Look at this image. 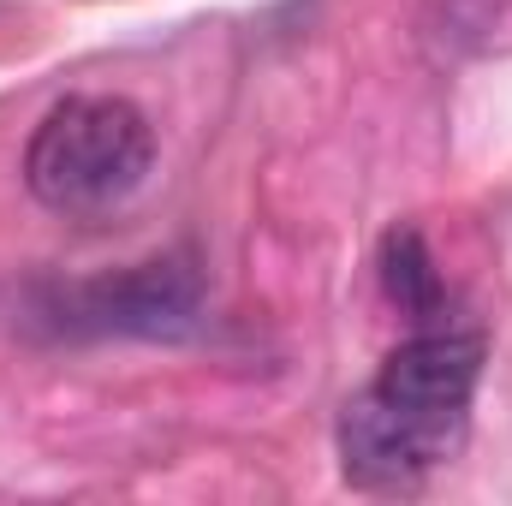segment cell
I'll return each instance as SVG.
<instances>
[{
  "label": "cell",
  "mask_w": 512,
  "mask_h": 506,
  "mask_svg": "<svg viewBox=\"0 0 512 506\" xmlns=\"http://www.w3.org/2000/svg\"><path fill=\"white\" fill-rule=\"evenodd\" d=\"M155 126L126 96H66L42 114L24 149V185L54 215H108L143 191Z\"/></svg>",
  "instance_id": "2"
},
{
  "label": "cell",
  "mask_w": 512,
  "mask_h": 506,
  "mask_svg": "<svg viewBox=\"0 0 512 506\" xmlns=\"http://www.w3.org/2000/svg\"><path fill=\"white\" fill-rule=\"evenodd\" d=\"M483 381V340L459 328H423L387 352L364 393L340 411V471L352 489L405 495L441 471L471 429Z\"/></svg>",
  "instance_id": "1"
},
{
  "label": "cell",
  "mask_w": 512,
  "mask_h": 506,
  "mask_svg": "<svg viewBox=\"0 0 512 506\" xmlns=\"http://www.w3.org/2000/svg\"><path fill=\"white\" fill-rule=\"evenodd\" d=\"M382 286L411 322H435L441 316L447 286H441V268H435V256H429L417 227H393L382 239Z\"/></svg>",
  "instance_id": "4"
},
{
  "label": "cell",
  "mask_w": 512,
  "mask_h": 506,
  "mask_svg": "<svg viewBox=\"0 0 512 506\" xmlns=\"http://www.w3.org/2000/svg\"><path fill=\"white\" fill-rule=\"evenodd\" d=\"M60 334L78 340H185L203 322V274L191 256H155L126 274L78 280L48 304Z\"/></svg>",
  "instance_id": "3"
}]
</instances>
